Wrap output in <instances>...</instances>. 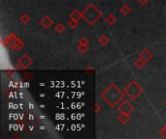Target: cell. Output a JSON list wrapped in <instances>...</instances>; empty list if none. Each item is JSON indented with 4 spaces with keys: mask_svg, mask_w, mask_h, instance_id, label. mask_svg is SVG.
I'll return each instance as SVG.
<instances>
[{
    "mask_svg": "<svg viewBox=\"0 0 166 139\" xmlns=\"http://www.w3.org/2000/svg\"><path fill=\"white\" fill-rule=\"evenodd\" d=\"M124 96H125L124 92L120 91V89L115 83L109 84V86L100 95L101 99L112 108L117 106L122 101Z\"/></svg>",
    "mask_w": 166,
    "mask_h": 139,
    "instance_id": "6da1fadb",
    "label": "cell"
},
{
    "mask_svg": "<svg viewBox=\"0 0 166 139\" xmlns=\"http://www.w3.org/2000/svg\"><path fill=\"white\" fill-rule=\"evenodd\" d=\"M82 14L84 22L87 24H89V25H93L103 16V13L94 4H91V3L87 6L86 9L82 12Z\"/></svg>",
    "mask_w": 166,
    "mask_h": 139,
    "instance_id": "7a4b0ae2",
    "label": "cell"
},
{
    "mask_svg": "<svg viewBox=\"0 0 166 139\" xmlns=\"http://www.w3.org/2000/svg\"><path fill=\"white\" fill-rule=\"evenodd\" d=\"M123 92H124L125 96H127L129 99H132V101H135V99H137L139 97L144 93V90L136 81L132 80L131 82L125 87Z\"/></svg>",
    "mask_w": 166,
    "mask_h": 139,
    "instance_id": "3957f363",
    "label": "cell"
},
{
    "mask_svg": "<svg viewBox=\"0 0 166 139\" xmlns=\"http://www.w3.org/2000/svg\"><path fill=\"white\" fill-rule=\"evenodd\" d=\"M33 64V60L30 58L28 54H23L18 59V66L20 69H27Z\"/></svg>",
    "mask_w": 166,
    "mask_h": 139,
    "instance_id": "277c9868",
    "label": "cell"
},
{
    "mask_svg": "<svg viewBox=\"0 0 166 139\" xmlns=\"http://www.w3.org/2000/svg\"><path fill=\"white\" fill-rule=\"evenodd\" d=\"M134 109L135 107L128 101H123L122 104H119V106H117V110H119L120 113L131 114L134 111Z\"/></svg>",
    "mask_w": 166,
    "mask_h": 139,
    "instance_id": "5b68a950",
    "label": "cell"
},
{
    "mask_svg": "<svg viewBox=\"0 0 166 139\" xmlns=\"http://www.w3.org/2000/svg\"><path fill=\"white\" fill-rule=\"evenodd\" d=\"M40 24L44 27L45 29H49L53 26V20L52 19V17L49 16H45L43 19L40 20Z\"/></svg>",
    "mask_w": 166,
    "mask_h": 139,
    "instance_id": "8992f818",
    "label": "cell"
},
{
    "mask_svg": "<svg viewBox=\"0 0 166 139\" xmlns=\"http://www.w3.org/2000/svg\"><path fill=\"white\" fill-rule=\"evenodd\" d=\"M139 57H140L141 59H143L144 61L147 63L153 58V53L151 52L150 50H148L147 48H144V49L139 53Z\"/></svg>",
    "mask_w": 166,
    "mask_h": 139,
    "instance_id": "52a82bcc",
    "label": "cell"
},
{
    "mask_svg": "<svg viewBox=\"0 0 166 139\" xmlns=\"http://www.w3.org/2000/svg\"><path fill=\"white\" fill-rule=\"evenodd\" d=\"M18 40H19V38H18L17 36L14 34V33H12V34H10L7 38L5 39L6 44H7L8 47H10L12 48V49H13L14 44H16V42H17Z\"/></svg>",
    "mask_w": 166,
    "mask_h": 139,
    "instance_id": "ba28073f",
    "label": "cell"
},
{
    "mask_svg": "<svg viewBox=\"0 0 166 139\" xmlns=\"http://www.w3.org/2000/svg\"><path fill=\"white\" fill-rule=\"evenodd\" d=\"M131 117L130 114H126V113H120L119 116H117V120L119 122L122 124V125H126L129 121H130Z\"/></svg>",
    "mask_w": 166,
    "mask_h": 139,
    "instance_id": "9c48e42d",
    "label": "cell"
},
{
    "mask_svg": "<svg viewBox=\"0 0 166 139\" xmlns=\"http://www.w3.org/2000/svg\"><path fill=\"white\" fill-rule=\"evenodd\" d=\"M69 17H70V19H72L80 20L81 19H83V14H82V12L78 11L77 9H74V10L70 13V15H69Z\"/></svg>",
    "mask_w": 166,
    "mask_h": 139,
    "instance_id": "30bf717a",
    "label": "cell"
},
{
    "mask_svg": "<svg viewBox=\"0 0 166 139\" xmlns=\"http://www.w3.org/2000/svg\"><path fill=\"white\" fill-rule=\"evenodd\" d=\"M105 22H106V23L108 24V25L113 26V25H115V24L117 23V17H115L113 14H110L109 16H108L106 19H105Z\"/></svg>",
    "mask_w": 166,
    "mask_h": 139,
    "instance_id": "8fae6325",
    "label": "cell"
},
{
    "mask_svg": "<svg viewBox=\"0 0 166 139\" xmlns=\"http://www.w3.org/2000/svg\"><path fill=\"white\" fill-rule=\"evenodd\" d=\"M131 10H132V9H131L130 7H129L128 5L124 4V5H122V7H120V13L122 14V16H127V15L130 14Z\"/></svg>",
    "mask_w": 166,
    "mask_h": 139,
    "instance_id": "7c38bea8",
    "label": "cell"
},
{
    "mask_svg": "<svg viewBox=\"0 0 166 139\" xmlns=\"http://www.w3.org/2000/svg\"><path fill=\"white\" fill-rule=\"evenodd\" d=\"M23 47H25V42H23V40H20V39H19V40L16 42V44H14L13 49L17 50V51H20V50L23 49Z\"/></svg>",
    "mask_w": 166,
    "mask_h": 139,
    "instance_id": "4fadbf2b",
    "label": "cell"
},
{
    "mask_svg": "<svg viewBox=\"0 0 166 139\" xmlns=\"http://www.w3.org/2000/svg\"><path fill=\"white\" fill-rule=\"evenodd\" d=\"M98 42H99V44H100L101 46L106 47L107 44L110 43V40H109V38H108L106 35H101L100 37H99V39H98Z\"/></svg>",
    "mask_w": 166,
    "mask_h": 139,
    "instance_id": "5bb4252c",
    "label": "cell"
},
{
    "mask_svg": "<svg viewBox=\"0 0 166 139\" xmlns=\"http://www.w3.org/2000/svg\"><path fill=\"white\" fill-rule=\"evenodd\" d=\"M133 64L137 69H142V68H144L145 65H146V62H145L143 59H141L140 57H138V58L134 61Z\"/></svg>",
    "mask_w": 166,
    "mask_h": 139,
    "instance_id": "9a60e30c",
    "label": "cell"
},
{
    "mask_svg": "<svg viewBox=\"0 0 166 139\" xmlns=\"http://www.w3.org/2000/svg\"><path fill=\"white\" fill-rule=\"evenodd\" d=\"M65 30H66L65 26L63 25L62 23H57L55 26V31L56 33H58V34H62V33H64Z\"/></svg>",
    "mask_w": 166,
    "mask_h": 139,
    "instance_id": "2e32d148",
    "label": "cell"
},
{
    "mask_svg": "<svg viewBox=\"0 0 166 139\" xmlns=\"http://www.w3.org/2000/svg\"><path fill=\"white\" fill-rule=\"evenodd\" d=\"M30 20H31V19L27 14H23L20 17V22L23 24H28Z\"/></svg>",
    "mask_w": 166,
    "mask_h": 139,
    "instance_id": "e0dca14e",
    "label": "cell"
},
{
    "mask_svg": "<svg viewBox=\"0 0 166 139\" xmlns=\"http://www.w3.org/2000/svg\"><path fill=\"white\" fill-rule=\"evenodd\" d=\"M78 25H79V20H75V19H70V20L68 22V26H69V28H71V29H76Z\"/></svg>",
    "mask_w": 166,
    "mask_h": 139,
    "instance_id": "ac0fdd59",
    "label": "cell"
},
{
    "mask_svg": "<svg viewBox=\"0 0 166 139\" xmlns=\"http://www.w3.org/2000/svg\"><path fill=\"white\" fill-rule=\"evenodd\" d=\"M87 49H89V46H87V44H79V46L77 47V50L79 51L80 53H86Z\"/></svg>",
    "mask_w": 166,
    "mask_h": 139,
    "instance_id": "d6986e66",
    "label": "cell"
},
{
    "mask_svg": "<svg viewBox=\"0 0 166 139\" xmlns=\"http://www.w3.org/2000/svg\"><path fill=\"white\" fill-rule=\"evenodd\" d=\"M79 44H87V46H89V40L87 38H86V37H83V38H81L80 40H79Z\"/></svg>",
    "mask_w": 166,
    "mask_h": 139,
    "instance_id": "ffe728a7",
    "label": "cell"
},
{
    "mask_svg": "<svg viewBox=\"0 0 166 139\" xmlns=\"http://www.w3.org/2000/svg\"><path fill=\"white\" fill-rule=\"evenodd\" d=\"M92 109H93V111H94V113H95V114H98V113L101 111V105L99 104H95Z\"/></svg>",
    "mask_w": 166,
    "mask_h": 139,
    "instance_id": "44dd1931",
    "label": "cell"
},
{
    "mask_svg": "<svg viewBox=\"0 0 166 139\" xmlns=\"http://www.w3.org/2000/svg\"><path fill=\"white\" fill-rule=\"evenodd\" d=\"M159 133H160L161 136H163L164 138H166V124L160 129V131H159Z\"/></svg>",
    "mask_w": 166,
    "mask_h": 139,
    "instance_id": "7402d4cb",
    "label": "cell"
},
{
    "mask_svg": "<svg viewBox=\"0 0 166 139\" xmlns=\"http://www.w3.org/2000/svg\"><path fill=\"white\" fill-rule=\"evenodd\" d=\"M139 4H141V5H145V4H147L148 2L150 1V0H137Z\"/></svg>",
    "mask_w": 166,
    "mask_h": 139,
    "instance_id": "603a6c76",
    "label": "cell"
},
{
    "mask_svg": "<svg viewBox=\"0 0 166 139\" xmlns=\"http://www.w3.org/2000/svg\"><path fill=\"white\" fill-rule=\"evenodd\" d=\"M165 105H166V101H165Z\"/></svg>",
    "mask_w": 166,
    "mask_h": 139,
    "instance_id": "cb8c5ba5",
    "label": "cell"
}]
</instances>
